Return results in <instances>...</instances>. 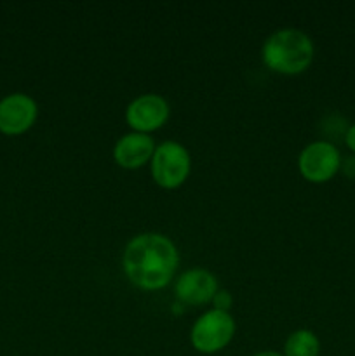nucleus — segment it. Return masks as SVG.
<instances>
[{"label": "nucleus", "instance_id": "1", "mask_svg": "<svg viewBox=\"0 0 355 356\" xmlns=\"http://www.w3.org/2000/svg\"><path fill=\"white\" fill-rule=\"evenodd\" d=\"M180 263L176 245L159 233H143L125 245L122 266L129 280L145 291L167 285Z\"/></svg>", "mask_w": 355, "mask_h": 356}, {"label": "nucleus", "instance_id": "3", "mask_svg": "<svg viewBox=\"0 0 355 356\" xmlns=\"http://www.w3.org/2000/svg\"><path fill=\"white\" fill-rule=\"evenodd\" d=\"M235 334V322L228 312L211 309L204 313L191 327L190 339L197 351L205 355L221 351Z\"/></svg>", "mask_w": 355, "mask_h": 356}, {"label": "nucleus", "instance_id": "6", "mask_svg": "<svg viewBox=\"0 0 355 356\" xmlns=\"http://www.w3.org/2000/svg\"><path fill=\"white\" fill-rule=\"evenodd\" d=\"M38 108L33 97L14 92L0 99V132L9 136L23 134L37 120Z\"/></svg>", "mask_w": 355, "mask_h": 356}, {"label": "nucleus", "instance_id": "5", "mask_svg": "<svg viewBox=\"0 0 355 356\" xmlns=\"http://www.w3.org/2000/svg\"><path fill=\"white\" fill-rule=\"evenodd\" d=\"M299 172L312 183H326L336 176L341 167V155L329 141L310 143L298 159Z\"/></svg>", "mask_w": 355, "mask_h": 356}, {"label": "nucleus", "instance_id": "13", "mask_svg": "<svg viewBox=\"0 0 355 356\" xmlns=\"http://www.w3.org/2000/svg\"><path fill=\"white\" fill-rule=\"evenodd\" d=\"M254 356H284V355H278V353H275V351H263V353H258Z\"/></svg>", "mask_w": 355, "mask_h": 356}, {"label": "nucleus", "instance_id": "10", "mask_svg": "<svg viewBox=\"0 0 355 356\" xmlns=\"http://www.w3.org/2000/svg\"><path fill=\"white\" fill-rule=\"evenodd\" d=\"M319 337L306 329L292 332L284 344V356H319Z\"/></svg>", "mask_w": 355, "mask_h": 356}, {"label": "nucleus", "instance_id": "7", "mask_svg": "<svg viewBox=\"0 0 355 356\" xmlns=\"http://www.w3.org/2000/svg\"><path fill=\"white\" fill-rule=\"evenodd\" d=\"M169 118V104L159 94H143L129 103L125 120L136 132H152L166 124Z\"/></svg>", "mask_w": 355, "mask_h": 356}, {"label": "nucleus", "instance_id": "11", "mask_svg": "<svg viewBox=\"0 0 355 356\" xmlns=\"http://www.w3.org/2000/svg\"><path fill=\"white\" fill-rule=\"evenodd\" d=\"M212 299H214L216 309H223V312H228V308L232 306V296H230L226 291H218Z\"/></svg>", "mask_w": 355, "mask_h": 356}, {"label": "nucleus", "instance_id": "4", "mask_svg": "<svg viewBox=\"0 0 355 356\" xmlns=\"http://www.w3.org/2000/svg\"><path fill=\"white\" fill-rule=\"evenodd\" d=\"M190 153L176 141L159 145L152 156V176L159 186L178 188L190 174Z\"/></svg>", "mask_w": 355, "mask_h": 356}, {"label": "nucleus", "instance_id": "2", "mask_svg": "<svg viewBox=\"0 0 355 356\" xmlns=\"http://www.w3.org/2000/svg\"><path fill=\"white\" fill-rule=\"evenodd\" d=\"M313 52L315 49L308 35L294 28H284L271 33L265 40L261 58L265 65L274 72L296 75L305 72L312 65Z\"/></svg>", "mask_w": 355, "mask_h": 356}, {"label": "nucleus", "instance_id": "9", "mask_svg": "<svg viewBox=\"0 0 355 356\" xmlns=\"http://www.w3.org/2000/svg\"><path fill=\"white\" fill-rule=\"evenodd\" d=\"M155 152L153 139L143 132H131L122 136L113 148L115 162L124 169H138L145 165Z\"/></svg>", "mask_w": 355, "mask_h": 356}, {"label": "nucleus", "instance_id": "8", "mask_svg": "<svg viewBox=\"0 0 355 356\" xmlns=\"http://www.w3.org/2000/svg\"><path fill=\"white\" fill-rule=\"evenodd\" d=\"M216 292H218L216 277L211 271L202 268L184 271L176 282L178 299L187 305H204L214 298Z\"/></svg>", "mask_w": 355, "mask_h": 356}, {"label": "nucleus", "instance_id": "12", "mask_svg": "<svg viewBox=\"0 0 355 356\" xmlns=\"http://www.w3.org/2000/svg\"><path fill=\"white\" fill-rule=\"evenodd\" d=\"M345 143H347L348 148L355 153V124L350 125L347 129V134H345Z\"/></svg>", "mask_w": 355, "mask_h": 356}]
</instances>
